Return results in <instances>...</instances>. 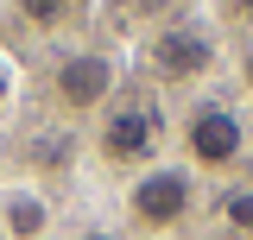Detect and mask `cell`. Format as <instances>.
<instances>
[{"label":"cell","mask_w":253,"mask_h":240,"mask_svg":"<svg viewBox=\"0 0 253 240\" xmlns=\"http://www.w3.org/2000/svg\"><path fill=\"white\" fill-rule=\"evenodd\" d=\"M184 158L196 171H234L247 158V120L228 101H196L184 114Z\"/></svg>","instance_id":"obj_1"},{"label":"cell","mask_w":253,"mask_h":240,"mask_svg":"<svg viewBox=\"0 0 253 240\" xmlns=\"http://www.w3.org/2000/svg\"><path fill=\"white\" fill-rule=\"evenodd\" d=\"M146 63H152L158 82H203L209 70H215V44H209V32L196 26H158L152 44H146Z\"/></svg>","instance_id":"obj_5"},{"label":"cell","mask_w":253,"mask_h":240,"mask_svg":"<svg viewBox=\"0 0 253 240\" xmlns=\"http://www.w3.org/2000/svg\"><path fill=\"white\" fill-rule=\"evenodd\" d=\"M241 82H247V95H253V44H247V57H241Z\"/></svg>","instance_id":"obj_10"},{"label":"cell","mask_w":253,"mask_h":240,"mask_svg":"<svg viewBox=\"0 0 253 240\" xmlns=\"http://www.w3.org/2000/svg\"><path fill=\"white\" fill-rule=\"evenodd\" d=\"M234 6H241V13H247V19H253V0H234Z\"/></svg>","instance_id":"obj_12"},{"label":"cell","mask_w":253,"mask_h":240,"mask_svg":"<svg viewBox=\"0 0 253 240\" xmlns=\"http://www.w3.org/2000/svg\"><path fill=\"white\" fill-rule=\"evenodd\" d=\"M0 221H6L13 240H38L51 228V209H44L38 190H0Z\"/></svg>","instance_id":"obj_6"},{"label":"cell","mask_w":253,"mask_h":240,"mask_svg":"<svg viewBox=\"0 0 253 240\" xmlns=\"http://www.w3.org/2000/svg\"><path fill=\"white\" fill-rule=\"evenodd\" d=\"M19 6V19H26L32 32H76L83 19H89V0H13Z\"/></svg>","instance_id":"obj_7"},{"label":"cell","mask_w":253,"mask_h":240,"mask_svg":"<svg viewBox=\"0 0 253 240\" xmlns=\"http://www.w3.org/2000/svg\"><path fill=\"white\" fill-rule=\"evenodd\" d=\"M126 209H133L139 228L171 234L196 209V183H190L184 164H146V171H133V183H126Z\"/></svg>","instance_id":"obj_2"},{"label":"cell","mask_w":253,"mask_h":240,"mask_svg":"<svg viewBox=\"0 0 253 240\" xmlns=\"http://www.w3.org/2000/svg\"><path fill=\"white\" fill-rule=\"evenodd\" d=\"M114 89H121V63L108 57V51H63L57 70H51V95H57V108H70V114L108 108Z\"/></svg>","instance_id":"obj_3"},{"label":"cell","mask_w":253,"mask_h":240,"mask_svg":"<svg viewBox=\"0 0 253 240\" xmlns=\"http://www.w3.org/2000/svg\"><path fill=\"white\" fill-rule=\"evenodd\" d=\"M6 95H13V70H6V57H0V108H6Z\"/></svg>","instance_id":"obj_9"},{"label":"cell","mask_w":253,"mask_h":240,"mask_svg":"<svg viewBox=\"0 0 253 240\" xmlns=\"http://www.w3.org/2000/svg\"><path fill=\"white\" fill-rule=\"evenodd\" d=\"M221 221H228L234 234H253V183H241V190L221 196Z\"/></svg>","instance_id":"obj_8"},{"label":"cell","mask_w":253,"mask_h":240,"mask_svg":"<svg viewBox=\"0 0 253 240\" xmlns=\"http://www.w3.org/2000/svg\"><path fill=\"white\" fill-rule=\"evenodd\" d=\"M76 240H121V234H101V228H89V234H76Z\"/></svg>","instance_id":"obj_11"},{"label":"cell","mask_w":253,"mask_h":240,"mask_svg":"<svg viewBox=\"0 0 253 240\" xmlns=\"http://www.w3.org/2000/svg\"><path fill=\"white\" fill-rule=\"evenodd\" d=\"M158 133H165V114L158 108H146V101H114L108 114H101V158L108 164H158L152 152H158Z\"/></svg>","instance_id":"obj_4"}]
</instances>
